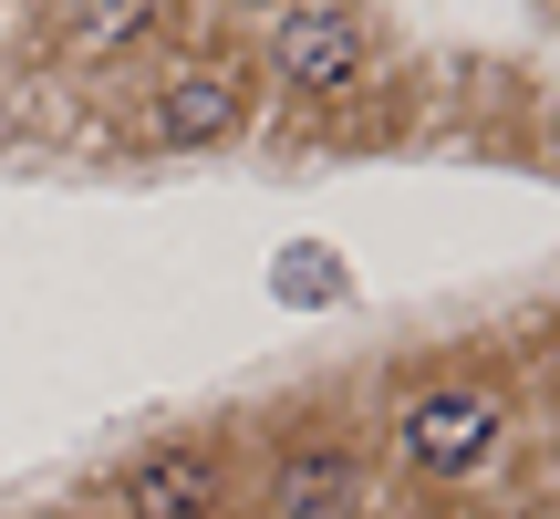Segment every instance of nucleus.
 I'll use <instances>...</instances> for the list:
<instances>
[{"label": "nucleus", "instance_id": "nucleus-7", "mask_svg": "<svg viewBox=\"0 0 560 519\" xmlns=\"http://www.w3.org/2000/svg\"><path fill=\"white\" fill-rule=\"evenodd\" d=\"M280 291H291V301H332L342 280H332V260H322V250H291V260H280Z\"/></svg>", "mask_w": 560, "mask_h": 519}, {"label": "nucleus", "instance_id": "nucleus-6", "mask_svg": "<svg viewBox=\"0 0 560 519\" xmlns=\"http://www.w3.org/2000/svg\"><path fill=\"white\" fill-rule=\"evenodd\" d=\"M156 11L166 0H62V42H73V53H125Z\"/></svg>", "mask_w": 560, "mask_h": 519}, {"label": "nucleus", "instance_id": "nucleus-1", "mask_svg": "<svg viewBox=\"0 0 560 519\" xmlns=\"http://www.w3.org/2000/svg\"><path fill=\"white\" fill-rule=\"evenodd\" d=\"M499 447H509V395H499V384H467V374L457 384H425V395L395 416V458L416 468V478H436V488L488 478Z\"/></svg>", "mask_w": 560, "mask_h": 519}, {"label": "nucleus", "instance_id": "nucleus-2", "mask_svg": "<svg viewBox=\"0 0 560 519\" xmlns=\"http://www.w3.org/2000/svg\"><path fill=\"white\" fill-rule=\"evenodd\" d=\"M363 62H374V21H363L353 0H312V11H291L270 32V73L291 83V94H353Z\"/></svg>", "mask_w": 560, "mask_h": 519}, {"label": "nucleus", "instance_id": "nucleus-4", "mask_svg": "<svg viewBox=\"0 0 560 519\" xmlns=\"http://www.w3.org/2000/svg\"><path fill=\"white\" fill-rule=\"evenodd\" d=\"M219 499H229L219 447H145V458L115 478L125 519H219Z\"/></svg>", "mask_w": 560, "mask_h": 519}, {"label": "nucleus", "instance_id": "nucleus-5", "mask_svg": "<svg viewBox=\"0 0 560 519\" xmlns=\"http://www.w3.org/2000/svg\"><path fill=\"white\" fill-rule=\"evenodd\" d=\"M353 499V447H291L270 478V519H332Z\"/></svg>", "mask_w": 560, "mask_h": 519}, {"label": "nucleus", "instance_id": "nucleus-8", "mask_svg": "<svg viewBox=\"0 0 560 519\" xmlns=\"http://www.w3.org/2000/svg\"><path fill=\"white\" fill-rule=\"evenodd\" d=\"M240 11H270V0H240Z\"/></svg>", "mask_w": 560, "mask_h": 519}, {"label": "nucleus", "instance_id": "nucleus-3", "mask_svg": "<svg viewBox=\"0 0 560 519\" xmlns=\"http://www.w3.org/2000/svg\"><path fill=\"white\" fill-rule=\"evenodd\" d=\"M249 125V73L240 62H187L166 73V94L145 104V136L156 146H229Z\"/></svg>", "mask_w": 560, "mask_h": 519}]
</instances>
